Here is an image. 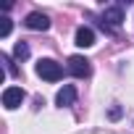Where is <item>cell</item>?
I'll list each match as a JSON object with an SVG mask.
<instances>
[{"label":"cell","mask_w":134,"mask_h":134,"mask_svg":"<svg viewBox=\"0 0 134 134\" xmlns=\"http://www.w3.org/2000/svg\"><path fill=\"white\" fill-rule=\"evenodd\" d=\"M24 90L21 87H5L3 90V105L8 108V110H13V108H19L21 103H24Z\"/></svg>","instance_id":"cell-4"},{"label":"cell","mask_w":134,"mask_h":134,"mask_svg":"<svg viewBox=\"0 0 134 134\" xmlns=\"http://www.w3.org/2000/svg\"><path fill=\"white\" fill-rule=\"evenodd\" d=\"M121 116V108H110V118H118Z\"/></svg>","instance_id":"cell-11"},{"label":"cell","mask_w":134,"mask_h":134,"mask_svg":"<svg viewBox=\"0 0 134 134\" xmlns=\"http://www.w3.org/2000/svg\"><path fill=\"white\" fill-rule=\"evenodd\" d=\"M69 71H71L76 79H87L92 69H90V60H87L84 55H71V58H69Z\"/></svg>","instance_id":"cell-3"},{"label":"cell","mask_w":134,"mask_h":134,"mask_svg":"<svg viewBox=\"0 0 134 134\" xmlns=\"http://www.w3.org/2000/svg\"><path fill=\"white\" fill-rule=\"evenodd\" d=\"M121 21H124V8H121V5H110V8L103 11V21H100V26H103L105 32H113V29L121 26Z\"/></svg>","instance_id":"cell-2"},{"label":"cell","mask_w":134,"mask_h":134,"mask_svg":"<svg viewBox=\"0 0 134 134\" xmlns=\"http://www.w3.org/2000/svg\"><path fill=\"white\" fill-rule=\"evenodd\" d=\"M32 32H45V29H50V19L45 16V13H40V11H34V13H29L26 16V21H24Z\"/></svg>","instance_id":"cell-5"},{"label":"cell","mask_w":134,"mask_h":134,"mask_svg":"<svg viewBox=\"0 0 134 134\" xmlns=\"http://www.w3.org/2000/svg\"><path fill=\"white\" fill-rule=\"evenodd\" d=\"M0 21H3V24H0V37H8L11 34V29H13V21L5 16V19H0Z\"/></svg>","instance_id":"cell-9"},{"label":"cell","mask_w":134,"mask_h":134,"mask_svg":"<svg viewBox=\"0 0 134 134\" xmlns=\"http://www.w3.org/2000/svg\"><path fill=\"white\" fill-rule=\"evenodd\" d=\"M13 55H16V60H26V58H29V45H26V42H16Z\"/></svg>","instance_id":"cell-8"},{"label":"cell","mask_w":134,"mask_h":134,"mask_svg":"<svg viewBox=\"0 0 134 134\" xmlns=\"http://www.w3.org/2000/svg\"><path fill=\"white\" fill-rule=\"evenodd\" d=\"M0 60H3V63H5V71H8V74H13V76L19 74V69H16V66H13V60H11V58H8L5 53H3V55H0Z\"/></svg>","instance_id":"cell-10"},{"label":"cell","mask_w":134,"mask_h":134,"mask_svg":"<svg viewBox=\"0 0 134 134\" xmlns=\"http://www.w3.org/2000/svg\"><path fill=\"white\" fill-rule=\"evenodd\" d=\"M37 74L45 79V82H58L63 76V69H60V63H55L53 58H42L37 63Z\"/></svg>","instance_id":"cell-1"},{"label":"cell","mask_w":134,"mask_h":134,"mask_svg":"<svg viewBox=\"0 0 134 134\" xmlns=\"http://www.w3.org/2000/svg\"><path fill=\"white\" fill-rule=\"evenodd\" d=\"M76 45L79 47H92L95 45V32L90 26H79L76 29Z\"/></svg>","instance_id":"cell-7"},{"label":"cell","mask_w":134,"mask_h":134,"mask_svg":"<svg viewBox=\"0 0 134 134\" xmlns=\"http://www.w3.org/2000/svg\"><path fill=\"white\" fill-rule=\"evenodd\" d=\"M74 100H76V87L74 84H66L58 95H55V103L60 105V108H69V105H74Z\"/></svg>","instance_id":"cell-6"}]
</instances>
